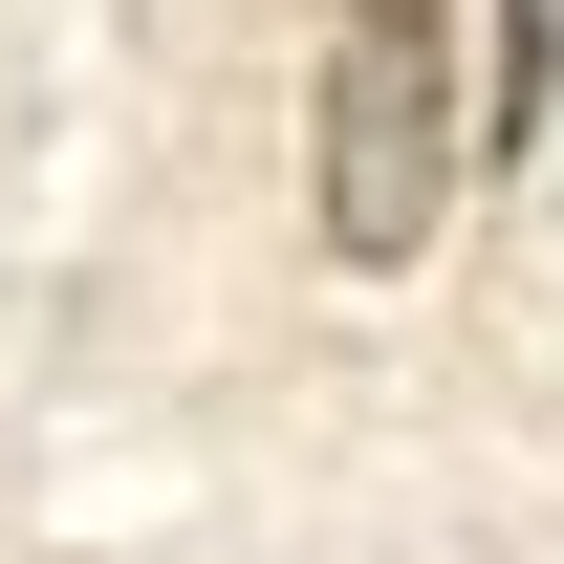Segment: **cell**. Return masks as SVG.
I'll list each match as a JSON object with an SVG mask.
<instances>
[{
  "label": "cell",
  "mask_w": 564,
  "mask_h": 564,
  "mask_svg": "<svg viewBox=\"0 0 564 564\" xmlns=\"http://www.w3.org/2000/svg\"><path fill=\"white\" fill-rule=\"evenodd\" d=\"M478 196V0H326V66H304V217L326 261H434Z\"/></svg>",
  "instance_id": "cell-1"
},
{
  "label": "cell",
  "mask_w": 564,
  "mask_h": 564,
  "mask_svg": "<svg viewBox=\"0 0 564 564\" xmlns=\"http://www.w3.org/2000/svg\"><path fill=\"white\" fill-rule=\"evenodd\" d=\"M564 131V0H478V174Z\"/></svg>",
  "instance_id": "cell-2"
}]
</instances>
